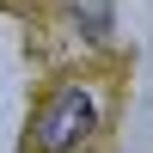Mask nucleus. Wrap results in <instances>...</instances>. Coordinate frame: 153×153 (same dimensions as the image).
Returning a JSON list of instances; mask_svg holds the SVG:
<instances>
[{"instance_id":"nucleus-1","label":"nucleus","mask_w":153,"mask_h":153,"mask_svg":"<svg viewBox=\"0 0 153 153\" xmlns=\"http://www.w3.org/2000/svg\"><path fill=\"white\" fill-rule=\"evenodd\" d=\"M98 129V86L61 80L31 117V153H80Z\"/></svg>"}]
</instances>
